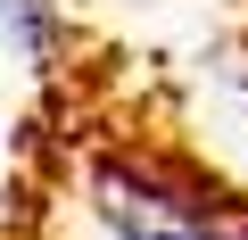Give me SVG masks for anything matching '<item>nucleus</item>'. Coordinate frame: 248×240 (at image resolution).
Here are the masks:
<instances>
[{"label":"nucleus","mask_w":248,"mask_h":240,"mask_svg":"<svg viewBox=\"0 0 248 240\" xmlns=\"http://www.w3.org/2000/svg\"><path fill=\"white\" fill-rule=\"evenodd\" d=\"M91 215L116 240H232L223 191L174 158H99L91 166Z\"/></svg>","instance_id":"obj_1"},{"label":"nucleus","mask_w":248,"mask_h":240,"mask_svg":"<svg viewBox=\"0 0 248 240\" xmlns=\"http://www.w3.org/2000/svg\"><path fill=\"white\" fill-rule=\"evenodd\" d=\"M9 17H17L25 58H50V9H42V0H9Z\"/></svg>","instance_id":"obj_2"}]
</instances>
